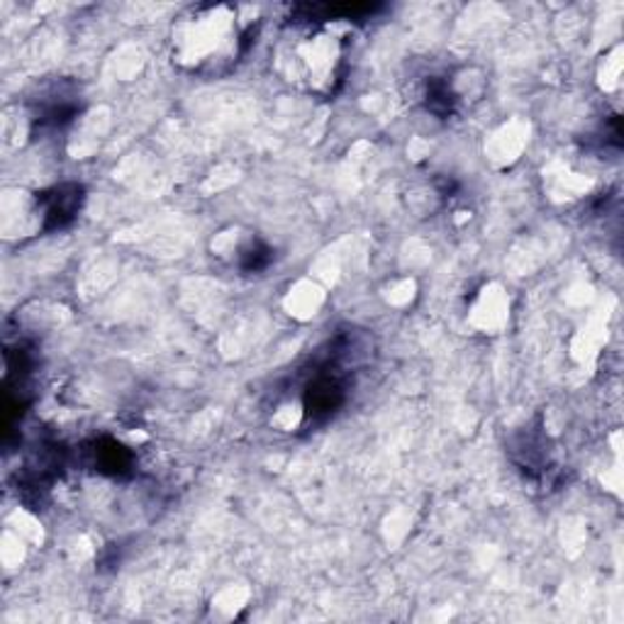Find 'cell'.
<instances>
[{
  "label": "cell",
  "mask_w": 624,
  "mask_h": 624,
  "mask_svg": "<svg viewBox=\"0 0 624 624\" xmlns=\"http://www.w3.org/2000/svg\"><path fill=\"white\" fill-rule=\"evenodd\" d=\"M253 27L239 25L237 10L208 5L193 10L173 29V56L195 74H224L239 62L251 44Z\"/></svg>",
  "instance_id": "6da1fadb"
},
{
  "label": "cell",
  "mask_w": 624,
  "mask_h": 624,
  "mask_svg": "<svg viewBox=\"0 0 624 624\" xmlns=\"http://www.w3.org/2000/svg\"><path fill=\"white\" fill-rule=\"evenodd\" d=\"M296 37H286L278 49L286 81L312 93H335L344 81V44L315 20H300Z\"/></svg>",
  "instance_id": "7a4b0ae2"
},
{
  "label": "cell",
  "mask_w": 624,
  "mask_h": 624,
  "mask_svg": "<svg viewBox=\"0 0 624 624\" xmlns=\"http://www.w3.org/2000/svg\"><path fill=\"white\" fill-rule=\"evenodd\" d=\"M347 388L339 370V351H332V359L322 366L306 388V413L310 419H327L344 403Z\"/></svg>",
  "instance_id": "3957f363"
},
{
  "label": "cell",
  "mask_w": 624,
  "mask_h": 624,
  "mask_svg": "<svg viewBox=\"0 0 624 624\" xmlns=\"http://www.w3.org/2000/svg\"><path fill=\"white\" fill-rule=\"evenodd\" d=\"M83 188L81 185H58L49 193H42L39 198V208H42V222L47 230L66 227L72 222L78 210H81Z\"/></svg>",
  "instance_id": "277c9868"
},
{
  "label": "cell",
  "mask_w": 624,
  "mask_h": 624,
  "mask_svg": "<svg viewBox=\"0 0 624 624\" xmlns=\"http://www.w3.org/2000/svg\"><path fill=\"white\" fill-rule=\"evenodd\" d=\"M93 454H95L98 468H101V471H105V473H113V476L125 473L132 464L130 452H127V448L117 442H113V439H101V442L95 444Z\"/></svg>",
  "instance_id": "5b68a950"
},
{
  "label": "cell",
  "mask_w": 624,
  "mask_h": 624,
  "mask_svg": "<svg viewBox=\"0 0 624 624\" xmlns=\"http://www.w3.org/2000/svg\"><path fill=\"white\" fill-rule=\"evenodd\" d=\"M456 95L452 93L446 81H439V78H429L427 83V107L437 115H448L454 110Z\"/></svg>",
  "instance_id": "8992f818"
},
{
  "label": "cell",
  "mask_w": 624,
  "mask_h": 624,
  "mask_svg": "<svg viewBox=\"0 0 624 624\" xmlns=\"http://www.w3.org/2000/svg\"><path fill=\"white\" fill-rule=\"evenodd\" d=\"M269 259H271V251L263 247V244L253 242V244H249V247L242 249L239 266L244 271H261L269 263Z\"/></svg>",
  "instance_id": "52a82bcc"
}]
</instances>
